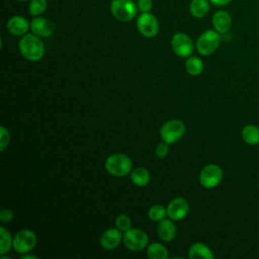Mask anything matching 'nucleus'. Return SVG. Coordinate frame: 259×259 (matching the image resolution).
Wrapping results in <instances>:
<instances>
[{"label":"nucleus","mask_w":259,"mask_h":259,"mask_svg":"<svg viewBox=\"0 0 259 259\" xmlns=\"http://www.w3.org/2000/svg\"><path fill=\"white\" fill-rule=\"evenodd\" d=\"M21 56L30 62H37L45 55V45L40 37L34 33H26L22 35L18 44Z\"/></svg>","instance_id":"nucleus-1"},{"label":"nucleus","mask_w":259,"mask_h":259,"mask_svg":"<svg viewBox=\"0 0 259 259\" xmlns=\"http://www.w3.org/2000/svg\"><path fill=\"white\" fill-rule=\"evenodd\" d=\"M105 169L112 176H126L132 171V160L125 154H112L105 161Z\"/></svg>","instance_id":"nucleus-2"},{"label":"nucleus","mask_w":259,"mask_h":259,"mask_svg":"<svg viewBox=\"0 0 259 259\" xmlns=\"http://www.w3.org/2000/svg\"><path fill=\"white\" fill-rule=\"evenodd\" d=\"M138 5L133 0H112L110 12L115 19L121 22L133 20L138 13Z\"/></svg>","instance_id":"nucleus-3"},{"label":"nucleus","mask_w":259,"mask_h":259,"mask_svg":"<svg viewBox=\"0 0 259 259\" xmlns=\"http://www.w3.org/2000/svg\"><path fill=\"white\" fill-rule=\"evenodd\" d=\"M221 33L214 29L203 31L196 40V50L201 56L213 54L221 44Z\"/></svg>","instance_id":"nucleus-4"},{"label":"nucleus","mask_w":259,"mask_h":259,"mask_svg":"<svg viewBox=\"0 0 259 259\" xmlns=\"http://www.w3.org/2000/svg\"><path fill=\"white\" fill-rule=\"evenodd\" d=\"M185 124L180 119H170L165 121L160 127V138L169 145L178 142L185 134Z\"/></svg>","instance_id":"nucleus-5"},{"label":"nucleus","mask_w":259,"mask_h":259,"mask_svg":"<svg viewBox=\"0 0 259 259\" xmlns=\"http://www.w3.org/2000/svg\"><path fill=\"white\" fill-rule=\"evenodd\" d=\"M122 242L124 246L134 252L144 250L148 246L149 238L145 231L141 229H130L123 233Z\"/></svg>","instance_id":"nucleus-6"},{"label":"nucleus","mask_w":259,"mask_h":259,"mask_svg":"<svg viewBox=\"0 0 259 259\" xmlns=\"http://www.w3.org/2000/svg\"><path fill=\"white\" fill-rule=\"evenodd\" d=\"M223 176V170L219 165L207 164L201 169L198 179L202 187L206 189H211L217 187L222 182Z\"/></svg>","instance_id":"nucleus-7"},{"label":"nucleus","mask_w":259,"mask_h":259,"mask_svg":"<svg viewBox=\"0 0 259 259\" xmlns=\"http://www.w3.org/2000/svg\"><path fill=\"white\" fill-rule=\"evenodd\" d=\"M36 245V236L30 230H21L13 237V249L18 254L29 253Z\"/></svg>","instance_id":"nucleus-8"},{"label":"nucleus","mask_w":259,"mask_h":259,"mask_svg":"<svg viewBox=\"0 0 259 259\" xmlns=\"http://www.w3.org/2000/svg\"><path fill=\"white\" fill-rule=\"evenodd\" d=\"M137 28L143 36L152 38L159 32V22L152 13L141 12L137 18Z\"/></svg>","instance_id":"nucleus-9"},{"label":"nucleus","mask_w":259,"mask_h":259,"mask_svg":"<svg viewBox=\"0 0 259 259\" xmlns=\"http://www.w3.org/2000/svg\"><path fill=\"white\" fill-rule=\"evenodd\" d=\"M171 47L175 55L180 58H188L194 51V45L189 35L183 32H177L172 36Z\"/></svg>","instance_id":"nucleus-10"},{"label":"nucleus","mask_w":259,"mask_h":259,"mask_svg":"<svg viewBox=\"0 0 259 259\" xmlns=\"http://www.w3.org/2000/svg\"><path fill=\"white\" fill-rule=\"evenodd\" d=\"M167 217L173 221L183 220L189 211V203L184 197H175L167 205Z\"/></svg>","instance_id":"nucleus-11"},{"label":"nucleus","mask_w":259,"mask_h":259,"mask_svg":"<svg viewBox=\"0 0 259 259\" xmlns=\"http://www.w3.org/2000/svg\"><path fill=\"white\" fill-rule=\"evenodd\" d=\"M30 30L39 37H50L55 31V25L46 17L34 16L30 21Z\"/></svg>","instance_id":"nucleus-12"},{"label":"nucleus","mask_w":259,"mask_h":259,"mask_svg":"<svg viewBox=\"0 0 259 259\" xmlns=\"http://www.w3.org/2000/svg\"><path fill=\"white\" fill-rule=\"evenodd\" d=\"M123 235L117 228H109L100 237V245L106 250H113L119 246Z\"/></svg>","instance_id":"nucleus-13"},{"label":"nucleus","mask_w":259,"mask_h":259,"mask_svg":"<svg viewBox=\"0 0 259 259\" xmlns=\"http://www.w3.org/2000/svg\"><path fill=\"white\" fill-rule=\"evenodd\" d=\"M6 28L9 33L16 36H22L26 34L27 30L30 28V23H28L27 19L20 15L12 16L8 19Z\"/></svg>","instance_id":"nucleus-14"},{"label":"nucleus","mask_w":259,"mask_h":259,"mask_svg":"<svg viewBox=\"0 0 259 259\" xmlns=\"http://www.w3.org/2000/svg\"><path fill=\"white\" fill-rule=\"evenodd\" d=\"M211 24L219 33H226L232 26V17L226 10H218L211 18Z\"/></svg>","instance_id":"nucleus-15"},{"label":"nucleus","mask_w":259,"mask_h":259,"mask_svg":"<svg viewBox=\"0 0 259 259\" xmlns=\"http://www.w3.org/2000/svg\"><path fill=\"white\" fill-rule=\"evenodd\" d=\"M157 234L159 238L164 242L172 241L177 234L176 226L171 219H164L159 222L157 226Z\"/></svg>","instance_id":"nucleus-16"},{"label":"nucleus","mask_w":259,"mask_h":259,"mask_svg":"<svg viewBox=\"0 0 259 259\" xmlns=\"http://www.w3.org/2000/svg\"><path fill=\"white\" fill-rule=\"evenodd\" d=\"M188 257L190 259H213L214 255L205 244L196 242L190 246Z\"/></svg>","instance_id":"nucleus-17"},{"label":"nucleus","mask_w":259,"mask_h":259,"mask_svg":"<svg viewBox=\"0 0 259 259\" xmlns=\"http://www.w3.org/2000/svg\"><path fill=\"white\" fill-rule=\"evenodd\" d=\"M130 178L133 184L139 187H144L146 186L150 180H151V175L148 169L144 167H137L132 169L130 173Z\"/></svg>","instance_id":"nucleus-18"},{"label":"nucleus","mask_w":259,"mask_h":259,"mask_svg":"<svg viewBox=\"0 0 259 259\" xmlns=\"http://www.w3.org/2000/svg\"><path fill=\"white\" fill-rule=\"evenodd\" d=\"M243 141L250 145L255 146L259 144V127L255 124H247L241 131Z\"/></svg>","instance_id":"nucleus-19"},{"label":"nucleus","mask_w":259,"mask_h":259,"mask_svg":"<svg viewBox=\"0 0 259 259\" xmlns=\"http://www.w3.org/2000/svg\"><path fill=\"white\" fill-rule=\"evenodd\" d=\"M209 0H191L189 5L190 14L195 18L204 17L209 11Z\"/></svg>","instance_id":"nucleus-20"},{"label":"nucleus","mask_w":259,"mask_h":259,"mask_svg":"<svg viewBox=\"0 0 259 259\" xmlns=\"http://www.w3.org/2000/svg\"><path fill=\"white\" fill-rule=\"evenodd\" d=\"M185 70L190 76H198L203 71V62L197 57H188L185 62Z\"/></svg>","instance_id":"nucleus-21"},{"label":"nucleus","mask_w":259,"mask_h":259,"mask_svg":"<svg viewBox=\"0 0 259 259\" xmlns=\"http://www.w3.org/2000/svg\"><path fill=\"white\" fill-rule=\"evenodd\" d=\"M147 255L150 259H167L168 251L160 243H152L147 246Z\"/></svg>","instance_id":"nucleus-22"},{"label":"nucleus","mask_w":259,"mask_h":259,"mask_svg":"<svg viewBox=\"0 0 259 259\" xmlns=\"http://www.w3.org/2000/svg\"><path fill=\"white\" fill-rule=\"evenodd\" d=\"M13 245V238L5 227H0V256L9 252Z\"/></svg>","instance_id":"nucleus-23"},{"label":"nucleus","mask_w":259,"mask_h":259,"mask_svg":"<svg viewBox=\"0 0 259 259\" xmlns=\"http://www.w3.org/2000/svg\"><path fill=\"white\" fill-rule=\"evenodd\" d=\"M148 217L152 222H160L167 217V208L160 204L152 205L148 210Z\"/></svg>","instance_id":"nucleus-24"},{"label":"nucleus","mask_w":259,"mask_h":259,"mask_svg":"<svg viewBox=\"0 0 259 259\" xmlns=\"http://www.w3.org/2000/svg\"><path fill=\"white\" fill-rule=\"evenodd\" d=\"M48 7L47 0H30L28 5V12L31 16H39Z\"/></svg>","instance_id":"nucleus-25"},{"label":"nucleus","mask_w":259,"mask_h":259,"mask_svg":"<svg viewBox=\"0 0 259 259\" xmlns=\"http://www.w3.org/2000/svg\"><path fill=\"white\" fill-rule=\"evenodd\" d=\"M131 226H132V221L130 219L128 215L124 214V213H121V214H118L115 219V227L121 231V232H126L127 230L131 229Z\"/></svg>","instance_id":"nucleus-26"},{"label":"nucleus","mask_w":259,"mask_h":259,"mask_svg":"<svg viewBox=\"0 0 259 259\" xmlns=\"http://www.w3.org/2000/svg\"><path fill=\"white\" fill-rule=\"evenodd\" d=\"M10 142V135L9 132L4 127L0 126V151H4Z\"/></svg>","instance_id":"nucleus-27"},{"label":"nucleus","mask_w":259,"mask_h":259,"mask_svg":"<svg viewBox=\"0 0 259 259\" xmlns=\"http://www.w3.org/2000/svg\"><path fill=\"white\" fill-rule=\"evenodd\" d=\"M155 151H156V156L158 158H165L169 152V144L162 141L157 145Z\"/></svg>","instance_id":"nucleus-28"},{"label":"nucleus","mask_w":259,"mask_h":259,"mask_svg":"<svg viewBox=\"0 0 259 259\" xmlns=\"http://www.w3.org/2000/svg\"><path fill=\"white\" fill-rule=\"evenodd\" d=\"M137 5L141 12H150L153 8L152 0H138Z\"/></svg>","instance_id":"nucleus-29"},{"label":"nucleus","mask_w":259,"mask_h":259,"mask_svg":"<svg viewBox=\"0 0 259 259\" xmlns=\"http://www.w3.org/2000/svg\"><path fill=\"white\" fill-rule=\"evenodd\" d=\"M14 219V212L9 208H4L0 212V221L2 223L11 222Z\"/></svg>","instance_id":"nucleus-30"},{"label":"nucleus","mask_w":259,"mask_h":259,"mask_svg":"<svg viewBox=\"0 0 259 259\" xmlns=\"http://www.w3.org/2000/svg\"><path fill=\"white\" fill-rule=\"evenodd\" d=\"M232 0H209V2L214 6H226L228 5Z\"/></svg>","instance_id":"nucleus-31"},{"label":"nucleus","mask_w":259,"mask_h":259,"mask_svg":"<svg viewBox=\"0 0 259 259\" xmlns=\"http://www.w3.org/2000/svg\"><path fill=\"white\" fill-rule=\"evenodd\" d=\"M37 257L35 255H32V254H28V253H25V254H22L21 256V259H36Z\"/></svg>","instance_id":"nucleus-32"},{"label":"nucleus","mask_w":259,"mask_h":259,"mask_svg":"<svg viewBox=\"0 0 259 259\" xmlns=\"http://www.w3.org/2000/svg\"><path fill=\"white\" fill-rule=\"evenodd\" d=\"M16 1H19V2H25V1H28V0H16ZM30 1V0H29Z\"/></svg>","instance_id":"nucleus-33"}]
</instances>
